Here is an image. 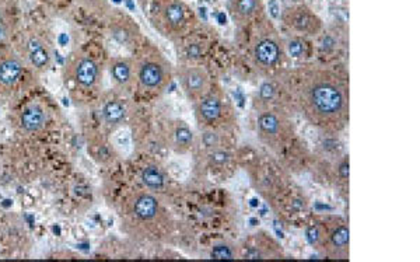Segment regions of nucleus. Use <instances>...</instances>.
Returning <instances> with one entry per match:
<instances>
[{"mask_svg":"<svg viewBox=\"0 0 420 262\" xmlns=\"http://www.w3.org/2000/svg\"><path fill=\"white\" fill-rule=\"evenodd\" d=\"M140 181L143 188L157 195L166 192L170 184L168 175L158 163H146L140 168Z\"/></svg>","mask_w":420,"mask_h":262,"instance_id":"20","label":"nucleus"},{"mask_svg":"<svg viewBox=\"0 0 420 262\" xmlns=\"http://www.w3.org/2000/svg\"><path fill=\"white\" fill-rule=\"evenodd\" d=\"M108 73L111 83L116 93L122 95L132 94L136 87L135 65L133 58H112L108 62Z\"/></svg>","mask_w":420,"mask_h":262,"instance_id":"19","label":"nucleus"},{"mask_svg":"<svg viewBox=\"0 0 420 262\" xmlns=\"http://www.w3.org/2000/svg\"><path fill=\"white\" fill-rule=\"evenodd\" d=\"M74 2L82 6L83 9L90 11L91 14L103 17V18L108 16L109 11L112 10L108 0H74Z\"/></svg>","mask_w":420,"mask_h":262,"instance_id":"26","label":"nucleus"},{"mask_svg":"<svg viewBox=\"0 0 420 262\" xmlns=\"http://www.w3.org/2000/svg\"><path fill=\"white\" fill-rule=\"evenodd\" d=\"M87 150L90 153V156L93 157V160H95L98 164H103V166L112 164L118 157L112 143L103 135L88 139Z\"/></svg>","mask_w":420,"mask_h":262,"instance_id":"22","label":"nucleus"},{"mask_svg":"<svg viewBox=\"0 0 420 262\" xmlns=\"http://www.w3.org/2000/svg\"><path fill=\"white\" fill-rule=\"evenodd\" d=\"M209 257L212 258V259H235L237 258L235 244L230 241L216 243L210 248Z\"/></svg>","mask_w":420,"mask_h":262,"instance_id":"25","label":"nucleus"},{"mask_svg":"<svg viewBox=\"0 0 420 262\" xmlns=\"http://www.w3.org/2000/svg\"><path fill=\"white\" fill-rule=\"evenodd\" d=\"M233 153L220 147V149H214V150H209L205 152V160L208 163V166L210 168H224L227 167L230 163L233 162Z\"/></svg>","mask_w":420,"mask_h":262,"instance_id":"24","label":"nucleus"},{"mask_svg":"<svg viewBox=\"0 0 420 262\" xmlns=\"http://www.w3.org/2000/svg\"><path fill=\"white\" fill-rule=\"evenodd\" d=\"M239 259H279L285 257L280 241L266 230H256L241 238L237 244Z\"/></svg>","mask_w":420,"mask_h":262,"instance_id":"12","label":"nucleus"},{"mask_svg":"<svg viewBox=\"0 0 420 262\" xmlns=\"http://www.w3.org/2000/svg\"><path fill=\"white\" fill-rule=\"evenodd\" d=\"M176 77L181 86L182 93L189 103H196L212 89V79L208 70L196 65H182L176 70Z\"/></svg>","mask_w":420,"mask_h":262,"instance_id":"13","label":"nucleus"},{"mask_svg":"<svg viewBox=\"0 0 420 262\" xmlns=\"http://www.w3.org/2000/svg\"><path fill=\"white\" fill-rule=\"evenodd\" d=\"M156 23L163 35L170 38L179 37V32L187 26V10L179 0H161L154 10Z\"/></svg>","mask_w":420,"mask_h":262,"instance_id":"14","label":"nucleus"},{"mask_svg":"<svg viewBox=\"0 0 420 262\" xmlns=\"http://www.w3.org/2000/svg\"><path fill=\"white\" fill-rule=\"evenodd\" d=\"M28 69L17 48L0 41V94L10 97L18 93L26 82Z\"/></svg>","mask_w":420,"mask_h":262,"instance_id":"10","label":"nucleus"},{"mask_svg":"<svg viewBox=\"0 0 420 262\" xmlns=\"http://www.w3.org/2000/svg\"><path fill=\"white\" fill-rule=\"evenodd\" d=\"M193 115L201 131H231L237 122L233 103L222 89H212L203 98L193 103Z\"/></svg>","mask_w":420,"mask_h":262,"instance_id":"7","label":"nucleus"},{"mask_svg":"<svg viewBox=\"0 0 420 262\" xmlns=\"http://www.w3.org/2000/svg\"><path fill=\"white\" fill-rule=\"evenodd\" d=\"M62 79L66 87L80 93H95L103 83V69L95 59L82 51H73L65 62Z\"/></svg>","mask_w":420,"mask_h":262,"instance_id":"8","label":"nucleus"},{"mask_svg":"<svg viewBox=\"0 0 420 262\" xmlns=\"http://www.w3.org/2000/svg\"><path fill=\"white\" fill-rule=\"evenodd\" d=\"M286 51H287V53L290 55L291 58L300 59L306 53V47H304V44L300 39L293 38V39H289V41L286 42Z\"/></svg>","mask_w":420,"mask_h":262,"instance_id":"28","label":"nucleus"},{"mask_svg":"<svg viewBox=\"0 0 420 262\" xmlns=\"http://www.w3.org/2000/svg\"><path fill=\"white\" fill-rule=\"evenodd\" d=\"M136 87L150 95H160L172 83V66L170 61L153 44H142L133 58Z\"/></svg>","mask_w":420,"mask_h":262,"instance_id":"5","label":"nucleus"},{"mask_svg":"<svg viewBox=\"0 0 420 262\" xmlns=\"http://www.w3.org/2000/svg\"><path fill=\"white\" fill-rule=\"evenodd\" d=\"M121 95L114 90V93H104L99 98V115L108 132H115L128 122L129 110Z\"/></svg>","mask_w":420,"mask_h":262,"instance_id":"17","label":"nucleus"},{"mask_svg":"<svg viewBox=\"0 0 420 262\" xmlns=\"http://www.w3.org/2000/svg\"><path fill=\"white\" fill-rule=\"evenodd\" d=\"M13 2V0H0V10L2 9H5L6 6H9Z\"/></svg>","mask_w":420,"mask_h":262,"instance_id":"31","label":"nucleus"},{"mask_svg":"<svg viewBox=\"0 0 420 262\" xmlns=\"http://www.w3.org/2000/svg\"><path fill=\"white\" fill-rule=\"evenodd\" d=\"M283 168L275 160H262L259 156L245 166L252 187L279 212L286 195L294 191V185L289 181Z\"/></svg>","mask_w":420,"mask_h":262,"instance_id":"6","label":"nucleus"},{"mask_svg":"<svg viewBox=\"0 0 420 262\" xmlns=\"http://www.w3.org/2000/svg\"><path fill=\"white\" fill-rule=\"evenodd\" d=\"M163 142L167 149L178 156H184L191 152L195 146V135L191 126L179 118H172L164 124Z\"/></svg>","mask_w":420,"mask_h":262,"instance_id":"16","label":"nucleus"},{"mask_svg":"<svg viewBox=\"0 0 420 262\" xmlns=\"http://www.w3.org/2000/svg\"><path fill=\"white\" fill-rule=\"evenodd\" d=\"M255 129L261 143L277 157L286 156L297 136L296 125L285 107L258 108Z\"/></svg>","mask_w":420,"mask_h":262,"instance_id":"4","label":"nucleus"},{"mask_svg":"<svg viewBox=\"0 0 420 262\" xmlns=\"http://www.w3.org/2000/svg\"><path fill=\"white\" fill-rule=\"evenodd\" d=\"M108 31L115 42L128 49H136L142 45L140 27L129 14L124 11L111 10L107 17Z\"/></svg>","mask_w":420,"mask_h":262,"instance_id":"15","label":"nucleus"},{"mask_svg":"<svg viewBox=\"0 0 420 262\" xmlns=\"http://www.w3.org/2000/svg\"><path fill=\"white\" fill-rule=\"evenodd\" d=\"M282 20L290 30L310 37L316 35L322 28V21L319 20V17L308 7L301 5L287 7L282 14Z\"/></svg>","mask_w":420,"mask_h":262,"instance_id":"18","label":"nucleus"},{"mask_svg":"<svg viewBox=\"0 0 420 262\" xmlns=\"http://www.w3.org/2000/svg\"><path fill=\"white\" fill-rule=\"evenodd\" d=\"M306 237L316 251L331 259H349L350 230L348 220L337 215H322L312 219Z\"/></svg>","mask_w":420,"mask_h":262,"instance_id":"3","label":"nucleus"},{"mask_svg":"<svg viewBox=\"0 0 420 262\" xmlns=\"http://www.w3.org/2000/svg\"><path fill=\"white\" fill-rule=\"evenodd\" d=\"M280 80L289 104L303 119L324 135L336 136L350 121L349 76L319 65H304L286 72Z\"/></svg>","mask_w":420,"mask_h":262,"instance_id":"1","label":"nucleus"},{"mask_svg":"<svg viewBox=\"0 0 420 262\" xmlns=\"http://www.w3.org/2000/svg\"><path fill=\"white\" fill-rule=\"evenodd\" d=\"M17 49L32 72L45 73L52 68V41L45 31L36 28L27 30L21 34L20 47Z\"/></svg>","mask_w":420,"mask_h":262,"instance_id":"9","label":"nucleus"},{"mask_svg":"<svg viewBox=\"0 0 420 262\" xmlns=\"http://www.w3.org/2000/svg\"><path fill=\"white\" fill-rule=\"evenodd\" d=\"M21 131L26 133H36L42 131L48 124V112L42 105L36 103L27 104L18 116Z\"/></svg>","mask_w":420,"mask_h":262,"instance_id":"21","label":"nucleus"},{"mask_svg":"<svg viewBox=\"0 0 420 262\" xmlns=\"http://www.w3.org/2000/svg\"><path fill=\"white\" fill-rule=\"evenodd\" d=\"M269 10L272 11V16L277 17V11H279V9H277V6H276V2H272Z\"/></svg>","mask_w":420,"mask_h":262,"instance_id":"30","label":"nucleus"},{"mask_svg":"<svg viewBox=\"0 0 420 262\" xmlns=\"http://www.w3.org/2000/svg\"><path fill=\"white\" fill-rule=\"evenodd\" d=\"M228 13L238 24H245L259 11H262L261 0H228Z\"/></svg>","mask_w":420,"mask_h":262,"instance_id":"23","label":"nucleus"},{"mask_svg":"<svg viewBox=\"0 0 420 262\" xmlns=\"http://www.w3.org/2000/svg\"><path fill=\"white\" fill-rule=\"evenodd\" d=\"M41 2L45 3V5L51 6V7H65V6H68L73 0H41Z\"/></svg>","mask_w":420,"mask_h":262,"instance_id":"29","label":"nucleus"},{"mask_svg":"<svg viewBox=\"0 0 420 262\" xmlns=\"http://www.w3.org/2000/svg\"><path fill=\"white\" fill-rule=\"evenodd\" d=\"M122 233L140 243H167L174 237L176 221L160 195L145 188L122 196L118 209Z\"/></svg>","mask_w":420,"mask_h":262,"instance_id":"2","label":"nucleus"},{"mask_svg":"<svg viewBox=\"0 0 420 262\" xmlns=\"http://www.w3.org/2000/svg\"><path fill=\"white\" fill-rule=\"evenodd\" d=\"M201 143H202L205 152L214 150L224 147V133L217 131H201Z\"/></svg>","mask_w":420,"mask_h":262,"instance_id":"27","label":"nucleus"},{"mask_svg":"<svg viewBox=\"0 0 420 262\" xmlns=\"http://www.w3.org/2000/svg\"><path fill=\"white\" fill-rule=\"evenodd\" d=\"M285 52L276 38L262 37L252 47V62L265 79H280L286 73L283 68Z\"/></svg>","mask_w":420,"mask_h":262,"instance_id":"11","label":"nucleus"}]
</instances>
